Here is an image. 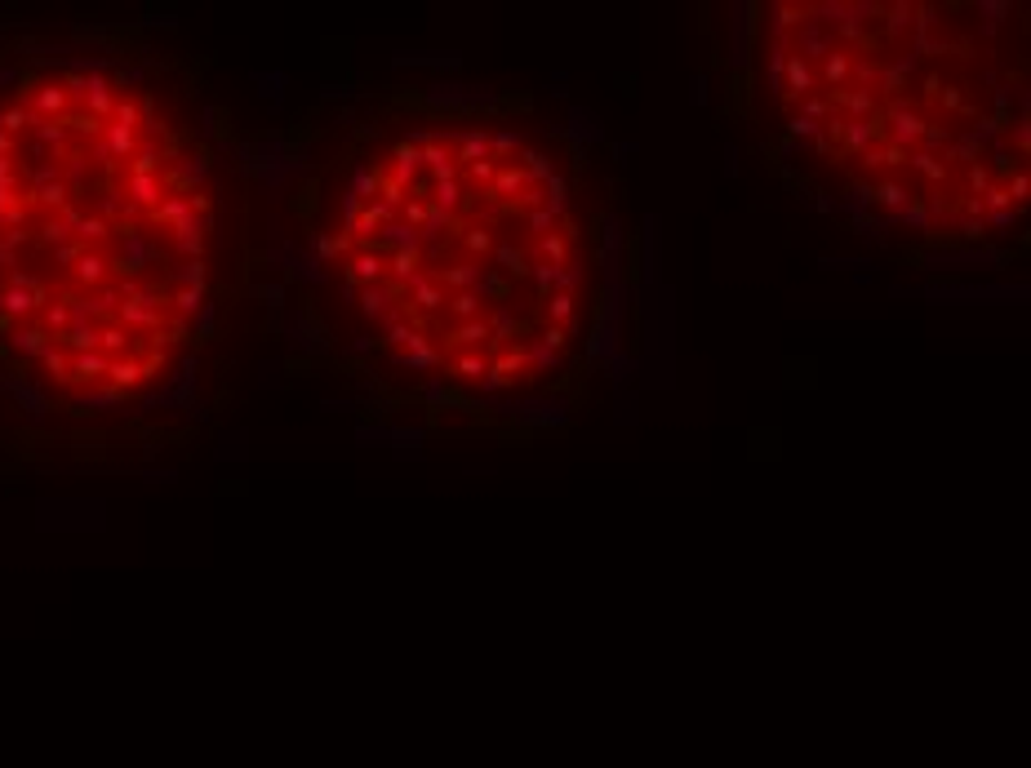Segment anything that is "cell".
Here are the masks:
<instances>
[{
    "instance_id": "cell-1",
    "label": "cell",
    "mask_w": 1031,
    "mask_h": 768,
    "mask_svg": "<svg viewBox=\"0 0 1031 768\" xmlns=\"http://www.w3.org/2000/svg\"><path fill=\"white\" fill-rule=\"evenodd\" d=\"M227 173L187 98L121 54L0 76V364L49 409L161 400L227 276Z\"/></svg>"
},
{
    "instance_id": "cell-2",
    "label": "cell",
    "mask_w": 1031,
    "mask_h": 768,
    "mask_svg": "<svg viewBox=\"0 0 1031 768\" xmlns=\"http://www.w3.org/2000/svg\"><path fill=\"white\" fill-rule=\"evenodd\" d=\"M347 333L450 405L547 400L596 333L605 267L574 152L507 112H413L352 156L321 227Z\"/></svg>"
},
{
    "instance_id": "cell-3",
    "label": "cell",
    "mask_w": 1031,
    "mask_h": 768,
    "mask_svg": "<svg viewBox=\"0 0 1031 768\" xmlns=\"http://www.w3.org/2000/svg\"><path fill=\"white\" fill-rule=\"evenodd\" d=\"M756 84L800 178L871 227L934 249H978L1023 222L1027 58L1009 9L769 5Z\"/></svg>"
}]
</instances>
